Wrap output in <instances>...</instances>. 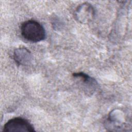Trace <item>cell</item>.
Returning a JSON list of instances; mask_svg holds the SVG:
<instances>
[{
  "label": "cell",
  "mask_w": 132,
  "mask_h": 132,
  "mask_svg": "<svg viewBox=\"0 0 132 132\" xmlns=\"http://www.w3.org/2000/svg\"><path fill=\"white\" fill-rule=\"evenodd\" d=\"M21 32L24 39L31 42H38L45 38V30L43 26L35 20H28L21 26Z\"/></svg>",
  "instance_id": "obj_1"
},
{
  "label": "cell",
  "mask_w": 132,
  "mask_h": 132,
  "mask_svg": "<svg viewBox=\"0 0 132 132\" xmlns=\"http://www.w3.org/2000/svg\"><path fill=\"white\" fill-rule=\"evenodd\" d=\"M35 131L34 126L28 121L22 117H15L10 119L4 125L3 132Z\"/></svg>",
  "instance_id": "obj_2"
},
{
  "label": "cell",
  "mask_w": 132,
  "mask_h": 132,
  "mask_svg": "<svg viewBox=\"0 0 132 132\" xmlns=\"http://www.w3.org/2000/svg\"><path fill=\"white\" fill-rule=\"evenodd\" d=\"M76 21L82 24L91 22L95 16V10L88 3H84L77 6L74 13Z\"/></svg>",
  "instance_id": "obj_3"
},
{
  "label": "cell",
  "mask_w": 132,
  "mask_h": 132,
  "mask_svg": "<svg viewBox=\"0 0 132 132\" xmlns=\"http://www.w3.org/2000/svg\"><path fill=\"white\" fill-rule=\"evenodd\" d=\"M13 59L18 65H26L29 64L32 60V56L30 51L25 47L16 48L13 55Z\"/></svg>",
  "instance_id": "obj_4"
},
{
  "label": "cell",
  "mask_w": 132,
  "mask_h": 132,
  "mask_svg": "<svg viewBox=\"0 0 132 132\" xmlns=\"http://www.w3.org/2000/svg\"><path fill=\"white\" fill-rule=\"evenodd\" d=\"M73 76L77 79H79L80 82L83 83L85 91L89 94H92L96 90L98 84L96 80L83 72L74 73Z\"/></svg>",
  "instance_id": "obj_5"
}]
</instances>
